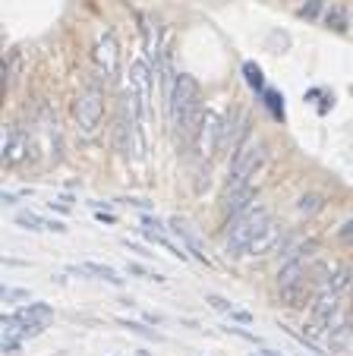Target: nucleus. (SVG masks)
I'll list each match as a JSON object with an SVG mask.
<instances>
[{
    "label": "nucleus",
    "instance_id": "nucleus-28",
    "mask_svg": "<svg viewBox=\"0 0 353 356\" xmlns=\"http://www.w3.org/2000/svg\"><path fill=\"white\" fill-rule=\"evenodd\" d=\"M19 347H22V341H3V350H7V353H16Z\"/></svg>",
    "mask_w": 353,
    "mask_h": 356
},
{
    "label": "nucleus",
    "instance_id": "nucleus-26",
    "mask_svg": "<svg viewBox=\"0 0 353 356\" xmlns=\"http://www.w3.org/2000/svg\"><path fill=\"white\" fill-rule=\"evenodd\" d=\"M227 331H230V334H237V337H243V341H256V343H259V337L249 334V331H243V328H233V325H230Z\"/></svg>",
    "mask_w": 353,
    "mask_h": 356
},
{
    "label": "nucleus",
    "instance_id": "nucleus-1",
    "mask_svg": "<svg viewBox=\"0 0 353 356\" xmlns=\"http://www.w3.org/2000/svg\"><path fill=\"white\" fill-rule=\"evenodd\" d=\"M202 117H205V108H202V98H199V82L189 73H177L173 92L167 98V120H171V127L187 142H193Z\"/></svg>",
    "mask_w": 353,
    "mask_h": 356
},
{
    "label": "nucleus",
    "instance_id": "nucleus-14",
    "mask_svg": "<svg viewBox=\"0 0 353 356\" xmlns=\"http://www.w3.org/2000/svg\"><path fill=\"white\" fill-rule=\"evenodd\" d=\"M16 224L26 227V230H57V234H67V224L47 221V218L35 215V211H19V215H16Z\"/></svg>",
    "mask_w": 353,
    "mask_h": 356
},
{
    "label": "nucleus",
    "instance_id": "nucleus-29",
    "mask_svg": "<svg viewBox=\"0 0 353 356\" xmlns=\"http://www.w3.org/2000/svg\"><path fill=\"white\" fill-rule=\"evenodd\" d=\"M253 356H256V353H253Z\"/></svg>",
    "mask_w": 353,
    "mask_h": 356
},
{
    "label": "nucleus",
    "instance_id": "nucleus-27",
    "mask_svg": "<svg viewBox=\"0 0 353 356\" xmlns=\"http://www.w3.org/2000/svg\"><path fill=\"white\" fill-rule=\"evenodd\" d=\"M230 318H237V322H243V325L253 322V316H249V312H240V309H233V312H230Z\"/></svg>",
    "mask_w": 353,
    "mask_h": 356
},
{
    "label": "nucleus",
    "instance_id": "nucleus-13",
    "mask_svg": "<svg viewBox=\"0 0 353 356\" xmlns=\"http://www.w3.org/2000/svg\"><path fill=\"white\" fill-rule=\"evenodd\" d=\"M171 230H173V234H177V236H180L183 249H187L189 256H193V259H199V262H202V265H212V259H208V256H205V249H202V243H199V240H196V236H193V234H189V230H187V224H183V221H180V218H173V221H171Z\"/></svg>",
    "mask_w": 353,
    "mask_h": 356
},
{
    "label": "nucleus",
    "instance_id": "nucleus-8",
    "mask_svg": "<svg viewBox=\"0 0 353 356\" xmlns=\"http://www.w3.org/2000/svg\"><path fill=\"white\" fill-rule=\"evenodd\" d=\"M130 86L139 92V101H142V114L148 120V111H152V67L148 60H136L130 67Z\"/></svg>",
    "mask_w": 353,
    "mask_h": 356
},
{
    "label": "nucleus",
    "instance_id": "nucleus-23",
    "mask_svg": "<svg viewBox=\"0 0 353 356\" xmlns=\"http://www.w3.org/2000/svg\"><path fill=\"white\" fill-rule=\"evenodd\" d=\"M246 76H249V86H253V88H262V73H259V67L246 63Z\"/></svg>",
    "mask_w": 353,
    "mask_h": 356
},
{
    "label": "nucleus",
    "instance_id": "nucleus-18",
    "mask_svg": "<svg viewBox=\"0 0 353 356\" xmlns=\"http://www.w3.org/2000/svg\"><path fill=\"white\" fill-rule=\"evenodd\" d=\"M322 209V199H319V195H303V199H300V211H303V215H315V211H319Z\"/></svg>",
    "mask_w": 353,
    "mask_h": 356
},
{
    "label": "nucleus",
    "instance_id": "nucleus-30",
    "mask_svg": "<svg viewBox=\"0 0 353 356\" xmlns=\"http://www.w3.org/2000/svg\"><path fill=\"white\" fill-rule=\"evenodd\" d=\"M350 290H353V287H350Z\"/></svg>",
    "mask_w": 353,
    "mask_h": 356
},
{
    "label": "nucleus",
    "instance_id": "nucleus-25",
    "mask_svg": "<svg viewBox=\"0 0 353 356\" xmlns=\"http://www.w3.org/2000/svg\"><path fill=\"white\" fill-rule=\"evenodd\" d=\"M319 7H322V0H309L306 7H303V10H300V16H306V19H313V16H315V13H319Z\"/></svg>",
    "mask_w": 353,
    "mask_h": 356
},
{
    "label": "nucleus",
    "instance_id": "nucleus-17",
    "mask_svg": "<svg viewBox=\"0 0 353 356\" xmlns=\"http://www.w3.org/2000/svg\"><path fill=\"white\" fill-rule=\"evenodd\" d=\"M127 271H130V275H136V277H146V281H167L164 275H152V271L142 268L139 262H130V265H127Z\"/></svg>",
    "mask_w": 353,
    "mask_h": 356
},
{
    "label": "nucleus",
    "instance_id": "nucleus-20",
    "mask_svg": "<svg viewBox=\"0 0 353 356\" xmlns=\"http://www.w3.org/2000/svg\"><path fill=\"white\" fill-rule=\"evenodd\" d=\"M205 300L212 302V309H218V312H233V302H230V300H224V296H218V293H208Z\"/></svg>",
    "mask_w": 353,
    "mask_h": 356
},
{
    "label": "nucleus",
    "instance_id": "nucleus-2",
    "mask_svg": "<svg viewBox=\"0 0 353 356\" xmlns=\"http://www.w3.org/2000/svg\"><path fill=\"white\" fill-rule=\"evenodd\" d=\"M268 221H272V211H268L265 205H253L249 211L237 215L230 224H227V234H224L227 252H230V256H246L249 243H253L256 236L265 230Z\"/></svg>",
    "mask_w": 353,
    "mask_h": 356
},
{
    "label": "nucleus",
    "instance_id": "nucleus-5",
    "mask_svg": "<svg viewBox=\"0 0 353 356\" xmlns=\"http://www.w3.org/2000/svg\"><path fill=\"white\" fill-rule=\"evenodd\" d=\"M221 139H224V120H221L214 111H205V117H202L199 129H196V136H193L196 158H199V161H208V158L221 148Z\"/></svg>",
    "mask_w": 353,
    "mask_h": 356
},
{
    "label": "nucleus",
    "instance_id": "nucleus-19",
    "mask_svg": "<svg viewBox=\"0 0 353 356\" xmlns=\"http://www.w3.org/2000/svg\"><path fill=\"white\" fill-rule=\"evenodd\" d=\"M328 22H331L334 29H338V32H344L347 29V13L340 7H334V10H328Z\"/></svg>",
    "mask_w": 353,
    "mask_h": 356
},
{
    "label": "nucleus",
    "instance_id": "nucleus-3",
    "mask_svg": "<svg viewBox=\"0 0 353 356\" xmlns=\"http://www.w3.org/2000/svg\"><path fill=\"white\" fill-rule=\"evenodd\" d=\"M262 164H265V142H262V139H253V136H246V139L237 145V152H233L230 177H227V189L253 183V177L262 170Z\"/></svg>",
    "mask_w": 353,
    "mask_h": 356
},
{
    "label": "nucleus",
    "instance_id": "nucleus-9",
    "mask_svg": "<svg viewBox=\"0 0 353 356\" xmlns=\"http://www.w3.org/2000/svg\"><path fill=\"white\" fill-rule=\"evenodd\" d=\"M256 183H246V186H233V189H227L224 193V215L230 218H237V215H243V211H249L253 209V202H256Z\"/></svg>",
    "mask_w": 353,
    "mask_h": 356
},
{
    "label": "nucleus",
    "instance_id": "nucleus-10",
    "mask_svg": "<svg viewBox=\"0 0 353 356\" xmlns=\"http://www.w3.org/2000/svg\"><path fill=\"white\" fill-rule=\"evenodd\" d=\"M281 240H284V227H281V224L272 218V221L265 224V230H262V234L256 236L253 243H249L246 256H253V259H256V256H259V259H262V256H272L274 249L281 246Z\"/></svg>",
    "mask_w": 353,
    "mask_h": 356
},
{
    "label": "nucleus",
    "instance_id": "nucleus-7",
    "mask_svg": "<svg viewBox=\"0 0 353 356\" xmlns=\"http://www.w3.org/2000/svg\"><path fill=\"white\" fill-rule=\"evenodd\" d=\"M0 148H3V164L16 168V164H22L29 155V136L16 127H7L3 129V139H0Z\"/></svg>",
    "mask_w": 353,
    "mask_h": 356
},
{
    "label": "nucleus",
    "instance_id": "nucleus-16",
    "mask_svg": "<svg viewBox=\"0 0 353 356\" xmlns=\"http://www.w3.org/2000/svg\"><path fill=\"white\" fill-rule=\"evenodd\" d=\"M142 234H146V240H148V243H158L161 249H167V252H171L173 259H180V262H183V259H187V252H183V249H177V246H173V243L167 240V236L161 234V230H152V227H146V230H142Z\"/></svg>",
    "mask_w": 353,
    "mask_h": 356
},
{
    "label": "nucleus",
    "instance_id": "nucleus-6",
    "mask_svg": "<svg viewBox=\"0 0 353 356\" xmlns=\"http://www.w3.org/2000/svg\"><path fill=\"white\" fill-rule=\"evenodd\" d=\"M95 63L104 73V79H113V76L120 73V44H117L113 32H104L98 38V44H95Z\"/></svg>",
    "mask_w": 353,
    "mask_h": 356
},
{
    "label": "nucleus",
    "instance_id": "nucleus-22",
    "mask_svg": "<svg viewBox=\"0 0 353 356\" xmlns=\"http://www.w3.org/2000/svg\"><path fill=\"white\" fill-rule=\"evenodd\" d=\"M338 240H340V243H353V218H350V221H344V224L338 227Z\"/></svg>",
    "mask_w": 353,
    "mask_h": 356
},
{
    "label": "nucleus",
    "instance_id": "nucleus-21",
    "mask_svg": "<svg viewBox=\"0 0 353 356\" xmlns=\"http://www.w3.org/2000/svg\"><path fill=\"white\" fill-rule=\"evenodd\" d=\"M16 300H29V290H19V287H3V302H16Z\"/></svg>",
    "mask_w": 353,
    "mask_h": 356
},
{
    "label": "nucleus",
    "instance_id": "nucleus-4",
    "mask_svg": "<svg viewBox=\"0 0 353 356\" xmlns=\"http://www.w3.org/2000/svg\"><path fill=\"white\" fill-rule=\"evenodd\" d=\"M73 114H76V123H79L82 133L95 136L101 120H104V92H101L98 86H88L86 92H79V98H76V104H73Z\"/></svg>",
    "mask_w": 353,
    "mask_h": 356
},
{
    "label": "nucleus",
    "instance_id": "nucleus-24",
    "mask_svg": "<svg viewBox=\"0 0 353 356\" xmlns=\"http://www.w3.org/2000/svg\"><path fill=\"white\" fill-rule=\"evenodd\" d=\"M120 325H127L130 331H136V334H142V337H158L155 331H148V328H142L139 322H127V318H120Z\"/></svg>",
    "mask_w": 353,
    "mask_h": 356
},
{
    "label": "nucleus",
    "instance_id": "nucleus-11",
    "mask_svg": "<svg viewBox=\"0 0 353 356\" xmlns=\"http://www.w3.org/2000/svg\"><path fill=\"white\" fill-rule=\"evenodd\" d=\"M16 316H19V322L29 328V337H38L41 331H45V325L51 322L54 312H51L47 302H29V306H22Z\"/></svg>",
    "mask_w": 353,
    "mask_h": 356
},
{
    "label": "nucleus",
    "instance_id": "nucleus-12",
    "mask_svg": "<svg viewBox=\"0 0 353 356\" xmlns=\"http://www.w3.org/2000/svg\"><path fill=\"white\" fill-rule=\"evenodd\" d=\"M73 275H79V277H95V281H107V284H113V287H120L123 284V277L117 275V268H111V265H101V262H82V265H73Z\"/></svg>",
    "mask_w": 353,
    "mask_h": 356
},
{
    "label": "nucleus",
    "instance_id": "nucleus-15",
    "mask_svg": "<svg viewBox=\"0 0 353 356\" xmlns=\"http://www.w3.org/2000/svg\"><path fill=\"white\" fill-rule=\"evenodd\" d=\"M322 287H325V290H334V293H344L347 287H353V271L347 268V265H338V268H331V271L325 275Z\"/></svg>",
    "mask_w": 353,
    "mask_h": 356
}]
</instances>
